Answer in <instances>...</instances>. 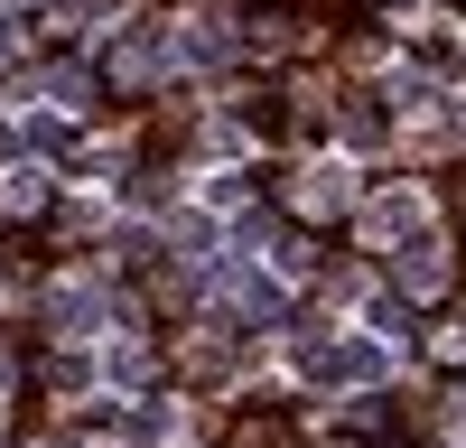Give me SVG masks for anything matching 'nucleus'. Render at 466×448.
<instances>
[{
	"label": "nucleus",
	"instance_id": "obj_5",
	"mask_svg": "<svg viewBox=\"0 0 466 448\" xmlns=\"http://www.w3.org/2000/svg\"><path fill=\"white\" fill-rule=\"evenodd\" d=\"M448 131H457V140H466V112H448Z\"/></svg>",
	"mask_w": 466,
	"mask_h": 448
},
{
	"label": "nucleus",
	"instance_id": "obj_2",
	"mask_svg": "<svg viewBox=\"0 0 466 448\" xmlns=\"http://www.w3.org/2000/svg\"><path fill=\"white\" fill-rule=\"evenodd\" d=\"M439 280H448V261H439V243H430V234H410V243H401V290H410V299H430Z\"/></svg>",
	"mask_w": 466,
	"mask_h": 448
},
{
	"label": "nucleus",
	"instance_id": "obj_3",
	"mask_svg": "<svg viewBox=\"0 0 466 448\" xmlns=\"http://www.w3.org/2000/svg\"><path fill=\"white\" fill-rule=\"evenodd\" d=\"M56 327L66 336H94L103 327V290H56Z\"/></svg>",
	"mask_w": 466,
	"mask_h": 448
},
{
	"label": "nucleus",
	"instance_id": "obj_1",
	"mask_svg": "<svg viewBox=\"0 0 466 448\" xmlns=\"http://www.w3.org/2000/svg\"><path fill=\"white\" fill-rule=\"evenodd\" d=\"M420 224H430V206H420L410 187H392V197H373V206H364V234H373V243H410Z\"/></svg>",
	"mask_w": 466,
	"mask_h": 448
},
{
	"label": "nucleus",
	"instance_id": "obj_4",
	"mask_svg": "<svg viewBox=\"0 0 466 448\" xmlns=\"http://www.w3.org/2000/svg\"><path fill=\"white\" fill-rule=\"evenodd\" d=\"M0 206H37V168H10V178H0Z\"/></svg>",
	"mask_w": 466,
	"mask_h": 448
}]
</instances>
